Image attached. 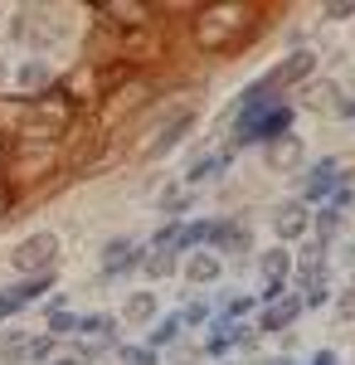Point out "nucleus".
Here are the masks:
<instances>
[{
  "label": "nucleus",
  "instance_id": "f257e3e1",
  "mask_svg": "<svg viewBox=\"0 0 355 365\" xmlns=\"http://www.w3.org/2000/svg\"><path fill=\"white\" fill-rule=\"evenodd\" d=\"M268 98L253 88L248 93V103H244V113H239V141H263V137H273V132H282L287 127V108H263Z\"/></svg>",
  "mask_w": 355,
  "mask_h": 365
},
{
  "label": "nucleus",
  "instance_id": "f03ea898",
  "mask_svg": "<svg viewBox=\"0 0 355 365\" xmlns=\"http://www.w3.org/2000/svg\"><path fill=\"white\" fill-rule=\"evenodd\" d=\"M54 253H58V239L54 234H34V239H25L20 249H15V268H25V273H49L54 268Z\"/></svg>",
  "mask_w": 355,
  "mask_h": 365
},
{
  "label": "nucleus",
  "instance_id": "7ed1b4c3",
  "mask_svg": "<svg viewBox=\"0 0 355 365\" xmlns=\"http://www.w3.org/2000/svg\"><path fill=\"white\" fill-rule=\"evenodd\" d=\"M190 122H195L190 113H175V117H170V127H161V137L151 141V156H161V151H170L175 141H180L185 132H190Z\"/></svg>",
  "mask_w": 355,
  "mask_h": 365
},
{
  "label": "nucleus",
  "instance_id": "20e7f679",
  "mask_svg": "<svg viewBox=\"0 0 355 365\" xmlns=\"http://www.w3.org/2000/svg\"><path fill=\"white\" fill-rule=\"evenodd\" d=\"M307 73H312V54H292L282 68H273L268 83H297V78H307Z\"/></svg>",
  "mask_w": 355,
  "mask_h": 365
},
{
  "label": "nucleus",
  "instance_id": "39448f33",
  "mask_svg": "<svg viewBox=\"0 0 355 365\" xmlns=\"http://www.w3.org/2000/svg\"><path fill=\"white\" fill-rule=\"evenodd\" d=\"M132 263H137V249H132L127 239H112V244H108V258H103V268H108V273H122V268H132Z\"/></svg>",
  "mask_w": 355,
  "mask_h": 365
},
{
  "label": "nucleus",
  "instance_id": "423d86ee",
  "mask_svg": "<svg viewBox=\"0 0 355 365\" xmlns=\"http://www.w3.org/2000/svg\"><path fill=\"white\" fill-rule=\"evenodd\" d=\"M302 229H307V215H302V205H287V210L277 215V234H282V239H297Z\"/></svg>",
  "mask_w": 355,
  "mask_h": 365
},
{
  "label": "nucleus",
  "instance_id": "0eeeda50",
  "mask_svg": "<svg viewBox=\"0 0 355 365\" xmlns=\"http://www.w3.org/2000/svg\"><path fill=\"white\" fill-rule=\"evenodd\" d=\"M151 312H156V297H151V292H141V297L127 302V317H132V322H146Z\"/></svg>",
  "mask_w": 355,
  "mask_h": 365
},
{
  "label": "nucleus",
  "instance_id": "6e6552de",
  "mask_svg": "<svg viewBox=\"0 0 355 365\" xmlns=\"http://www.w3.org/2000/svg\"><path fill=\"white\" fill-rule=\"evenodd\" d=\"M190 278H195V282L219 278V263H215V258H195V263H190Z\"/></svg>",
  "mask_w": 355,
  "mask_h": 365
},
{
  "label": "nucleus",
  "instance_id": "1a4fd4ad",
  "mask_svg": "<svg viewBox=\"0 0 355 365\" xmlns=\"http://www.w3.org/2000/svg\"><path fill=\"white\" fill-rule=\"evenodd\" d=\"M263 273H268V278H273V287H277V278L287 273V253H268V258H263Z\"/></svg>",
  "mask_w": 355,
  "mask_h": 365
},
{
  "label": "nucleus",
  "instance_id": "9d476101",
  "mask_svg": "<svg viewBox=\"0 0 355 365\" xmlns=\"http://www.w3.org/2000/svg\"><path fill=\"white\" fill-rule=\"evenodd\" d=\"M44 78H49L44 63H25V68H20V83H44Z\"/></svg>",
  "mask_w": 355,
  "mask_h": 365
},
{
  "label": "nucleus",
  "instance_id": "9b49d317",
  "mask_svg": "<svg viewBox=\"0 0 355 365\" xmlns=\"http://www.w3.org/2000/svg\"><path fill=\"white\" fill-rule=\"evenodd\" d=\"M215 166H219L215 156H205V161H195V166H190V180H205V175H210Z\"/></svg>",
  "mask_w": 355,
  "mask_h": 365
},
{
  "label": "nucleus",
  "instance_id": "f8f14e48",
  "mask_svg": "<svg viewBox=\"0 0 355 365\" xmlns=\"http://www.w3.org/2000/svg\"><path fill=\"white\" fill-rule=\"evenodd\" d=\"M175 327H180V322H161V327L151 331V341H156V346H161V341H170V336H175Z\"/></svg>",
  "mask_w": 355,
  "mask_h": 365
},
{
  "label": "nucleus",
  "instance_id": "ddd939ff",
  "mask_svg": "<svg viewBox=\"0 0 355 365\" xmlns=\"http://www.w3.org/2000/svg\"><path fill=\"white\" fill-rule=\"evenodd\" d=\"M326 15H331V20H341V15H355V5H351V0H346V5H326Z\"/></svg>",
  "mask_w": 355,
  "mask_h": 365
},
{
  "label": "nucleus",
  "instance_id": "4468645a",
  "mask_svg": "<svg viewBox=\"0 0 355 365\" xmlns=\"http://www.w3.org/2000/svg\"><path fill=\"white\" fill-rule=\"evenodd\" d=\"M341 312H346V317H355V297H346V302H341Z\"/></svg>",
  "mask_w": 355,
  "mask_h": 365
}]
</instances>
